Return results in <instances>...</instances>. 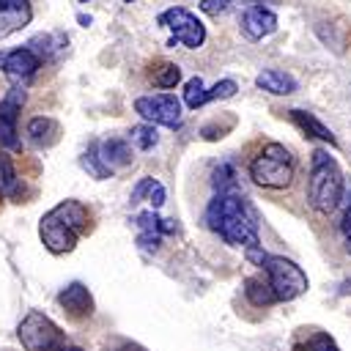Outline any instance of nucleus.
<instances>
[{
    "mask_svg": "<svg viewBox=\"0 0 351 351\" xmlns=\"http://www.w3.org/2000/svg\"><path fill=\"white\" fill-rule=\"evenodd\" d=\"M337 293H340V296H348V293H351V280H343V282H340V291H337Z\"/></svg>",
    "mask_w": 351,
    "mask_h": 351,
    "instance_id": "2f4dec72",
    "label": "nucleus"
},
{
    "mask_svg": "<svg viewBox=\"0 0 351 351\" xmlns=\"http://www.w3.org/2000/svg\"><path fill=\"white\" fill-rule=\"evenodd\" d=\"M208 230H214L219 239H225L233 247H261V236H258V219L252 206L247 203L244 195L233 192H214V197L206 206L203 214Z\"/></svg>",
    "mask_w": 351,
    "mask_h": 351,
    "instance_id": "f257e3e1",
    "label": "nucleus"
},
{
    "mask_svg": "<svg viewBox=\"0 0 351 351\" xmlns=\"http://www.w3.org/2000/svg\"><path fill=\"white\" fill-rule=\"evenodd\" d=\"M288 118H291V123L299 129V132H304L307 137H313V140H321V143H326V145H337V137H335V132L321 121V118H315L313 112H307V110H299V107H293V110H288Z\"/></svg>",
    "mask_w": 351,
    "mask_h": 351,
    "instance_id": "2eb2a0df",
    "label": "nucleus"
},
{
    "mask_svg": "<svg viewBox=\"0 0 351 351\" xmlns=\"http://www.w3.org/2000/svg\"><path fill=\"white\" fill-rule=\"evenodd\" d=\"M25 132H27V137H30L36 145H52V143L58 140V134H60V126H58V121L49 118V115H36V118L27 121Z\"/></svg>",
    "mask_w": 351,
    "mask_h": 351,
    "instance_id": "a211bd4d",
    "label": "nucleus"
},
{
    "mask_svg": "<svg viewBox=\"0 0 351 351\" xmlns=\"http://www.w3.org/2000/svg\"><path fill=\"white\" fill-rule=\"evenodd\" d=\"M137 244H140L145 252H156L159 244H162V236H159V233H140V236H137Z\"/></svg>",
    "mask_w": 351,
    "mask_h": 351,
    "instance_id": "c756f323",
    "label": "nucleus"
},
{
    "mask_svg": "<svg viewBox=\"0 0 351 351\" xmlns=\"http://www.w3.org/2000/svg\"><path fill=\"white\" fill-rule=\"evenodd\" d=\"M77 19H80V22H82V25H85V27H88V25H90V16H85V14H80V16H77Z\"/></svg>",
    "mask_w": 351,
    "mask_h": 351,
    "instance_id": "473e14b6",
    "label": "nucleus"
},
{
    "mask_svg": "<svg viewBox=\"0 0 351 351\" xmlns=\"http://www.w3.org/2000/svg\"><path fill=\"white\" fill-rule=\"evenodd\" d=\"M236 90H239L236 80L225 77V80H219L214 88H208V101H217V99H230V96H236Z\"/></svg>",
    "mask_w": 351,
    "mask_h": 351,
    "instance_id": "bb28decb",
    "label": "nucleus"
},
{
    "mask_svg": "<svg viewBox=\"0 0 351 351\" xmlns=\"http://www.w3.org/2000/svg\"><path fill=\"white\" fill-rule=\"evenodd\" d=\"M340 230L351 247V192H348V203H346V211H343V219H340Z\"/></svg>",
    "mask_w": 351,
    "mask_h": 351,
    "instance_id": "7c9ffc66",
    "label": "nucleus"
},
{
    "mask_svg": "<svg viewBox=\"0 0 351 351\" xmlns=\"http://www.w3.org/2000/svg\"><path fill=\"white\" fill-rule=\"evenodd\" d=\"M241 3H250V5H258L261 0H241Z\"/></svg>",
    "mask_w": 351,
    "mask_h": 351,
    "instance_id": "72a5a7b5",
    "label": "nucleus"
},
{
    "mask_svg": "<svg viewBox=\"0 0 351 351\" xmlns=\"http://www.w3.org/2000/svg\"><path fill=\"white\" fill-rule=\"evenodd\" d=\"M0 192L5 197H16L19 195V176H16V167L11 162V156L0 148Z\"/></svg>",
    "mask_w": 351,
    "mask_h": 351,
    "instance_id": "412c9836",
    "label": "nucleus"
},
{
    "mask_svg": "<svg viewBox=\"0 0 351 351\" xmlns=\"http://www.w3.org/2000/svg\"><path fill=\"white\" fill-rule=\"evenodd\" d=\"M16 337H19L25 351H66L69 348L63 329L49 315H44L41 310H30L19 321Z\"/></svg>",
    "mask_w": 351,
    "mask_h": 351,
    "instance_id": "39448f33",
    "label": "nucleus"
},
{
    "mask_svg": "<svg viewBox=\"0 0 351 351\" xmlns=\"http://www.w3.org/2000/svg\"><path fill=\"white\" fill-rule=\"evenodd\" d=\"M156 22H159V27L170 30V36H173L170 44L173 47L181 44L186 49H200L206 44V25L189 8H184V5H173V8L162 11L156 16Z\"/></svg>",
    "mask_w": 351,
    "mask_h": 351,
    "instance_id": "0eeeda50",
    "label": "nucleus"
},
{
    "mask_svg": "<svg viewBox=\"0 0 351 351\" xmlns=\"http://www.w3.org/2000/svg\"><path fill=\"white\" fill-rule=\"evenodd\" d=\"M261 269H263L277 302H291V299L302 296L310 288V280H307L304 269L299 263H293L291 258H285V255H266Z\"/></svg>",
    "mask_w": 351,
    "mask_h": 351,
    "instance_id": "423d86ee",
    "label": "nucleus"
},
{
    "mask_svg": "<svg viewBox=\"0 0 351 351\" xmlns=\"http://www.w3.org/2000/svg\"><path fill=\"white\" fill-rule=\"evenodd\" d=\"M291 351H340V346H337V340H335L329 332L313 329V332H307L304 337H299V340L291 346Z\"/></svg>",
    "mask_w": 351,
    "mask_h": 351,
    "instance_id": "aec40b11",
    "label": "nucleus"
},
{
    "mask_svg": "<svg viewBox=\"0 0 351 351\" xmlns=\"http://www.w3.org/2000/svg\"><path fill=\"white\" fill-rule=\"evenodd\" d=\"M343 200V170L340 162L326 151L315 148L307 173V203L318 214H332Z\"/></svg>",
    "mask_w": 351,
    "mask_h": 351,
    "instance_id": "7ed1b4c3",
    "label": "nucleus"
},
{
    "mask_svg": "<svg viewBox=\"0 0 351 351\" xmlns=\"http://www.w3.org/2000/svg\"><path fill=\"white\" fill-rule=\"evenodd\" d=\"M255 88H261V90H266L271 96H291L299 88V82H296L293 74H288L282 69H263L255 77Z\"/></svg>",
    "mask_w": 351,
    "mask_h": 351,
    "instance_id": "dca6fc26",
    "label": "nucleus"
},
{
    "mask_svg": "<svg viewBox=\"0 0 351 351\" xmlns=\"http://www.w3.org/2000/svg\"><path fill=\"white\" fill-rule=\"evenodd\" d=\"M140 200H148L154 211L162 208V206H165V186H162V181H156V178H151V176H143V178L134 184L132 195H129V203H132V206H137Z\"/></svg>",
    "mask_w": 351,
    "mask_h": 351,
    "instance_id": "f3484780",
    "label": "nucleus"
},
{
    "mask_svg": "<svg viewBox=\"0 0 351 351\" xmlns=\"http://www.w3.org/2000/svg\"><path fill=\"white\" fill-rule=\"evenodd\" d=\"M239 30L247 41H261L277 30V14L266 5H247L239 16Z\"/></svg>",
    "mask_w": 351,
    "mask_h": 351,
    "instance_id": "9b49d317",
    "label": "nucleus"
},
{
    "mask_svg": "<svg viewBox=\"0 0 351 351\" xmlns=\"http://www.w3.org/2000/svg\"><path fill=\"white\" fill-rule=\"evenodd\" d=\"M88 228L90 208L77 197H66L38 219V239L52 255H66L77 247L80 236L88 233Z\"/></svg>",
    "mask_w": 351,
    "mask_h": 351,
    "instance_id": "f03ea898",
    "label": "nucleus"
},
{
    "mask_svg": "<svg viewBox=\"0 0 351 351\" xmlns=\"http://www.w3.org/2000/svg\"><path fill=\"white\" fill-rule=\"evenodd\" d=\"M134 112L143 118V123L178 129L184 118V104L176 93H148L134 99Z\"/></svg>",
    "mask_w": 351,
    "mask_h": 351,
    "instance_id": "6e6552de",
    "label": "nucleus"
},
{
    "mask_svg": "<svg viewBox=\"0 0 351 351\" xmlns=\"http://www.w3.org/2000/svg\"><path fill=\"white\" fill-rule=\"evenodd\" d=\"M244 296H247V302L255 304V307H269V304L277 302V299H274V291H271V285H269L266 277H247V280H244Z\"/></svg>",
    "mask_w": 351,
    "mask_h": 351,
    "instance_id": "6ab92c4d",
    "label": "nucleus"
},
{
    "mask_svg": "<svg viewBox=\"0 0 351 351\" xmlns=\"http://www.w3.org/2000/svg\"><path fill=\"white\" fill-rule=\"evenodd\" d=\"M80 3H90V0H80Z\"/></svg>",
    "mask_w": 351,
    "mask_h": 351,
    "instance_id": "c9c22d12",
    "label": "nucleus"
},
{
    "mask_svg": "<svg viewBox=\"0 0 351 351\" xmlns=\"http://www.w3.org/2000/svg\"><path fill=\"white\" fill-rule=\"evenodd\" d=\"M41 55L33 47H16L0 55V71L8 77V82H14V88H22L38 69H41Z\"/></svg>",
    "mask_w": 351,
    "mask_h": 351,
    "instance_id": "1a4fd4ad",
    "label": "nucleus"
},
{
    "mask_svg": "<svg viewBox=\"0 0 351 351\" xmlns=\"http://www.w3.org/2000/svg\"><path fill=\"white\" fill-rule=\"evenodd\" d=\"M0 197H3V192H0Z\"/></svg>",
    "mask_w": 351,
    "mask_h": 351,
    "instance_id": "e433bc0d",
    "label": "nucleus"
},
{
    "mask_svg": "<svg viewBox=\"0 0 351 351\" xmlns=\"http://www.w3.org/2000/svg\"><path fill=\"white\" fill-rule=\"evenodd\" d=\"M126 140L134 143L140 151H151V148L159 143V134H156V126H151V123H137V126L129 129V137H126Z\"/></svg>",
    "mask_w": 351,
    "mask_h": 351,
    "instance_id": "b1692460",
    "label": "nucleus"
},
{
    "mask_svg": "<svg viewBox=\"0 0 351 351\" xmlns=\"http://www.w3.org/2000/svg\"><path fill=\"white\" fill-rule=\"evenodd\" d=\"M25 88H11L0 101V148H19L16 118L25 107Z\"/></svg>",
    "mask_w": 351,
    "mask_h": 351,
    "instance_id": "9d476101",
    "label": "nucleus"
},
{
    "mask_svg": "<svg viewBox=\"0 0 351 351\" xmlns=\"http://www.w3.org/2000/svg\"><path fill=\"white\" fill-rule=\"evenodd\" d=\"M233 178H236V170L228 162H222L219 167H214L211 181H214V189L217 192H233Z\"/></svg>",
    "mask_w": 351,
    "mask_h": 351,
    "instance_id": "a878e982",
    "label": "nucleus"
},
{
    "mask_svg": "<svg viewBox=\"0 0 351 351\" xmlns=\"http://www.w3.org/2000/svg\"><path fill=\"white\" fill-rule=\"evenodd\" d=\"M137 225H140V233H159L162 236V219L159 214L151 208V211H140L137 214Z\"/></svg>",
    "mask_w": 351,
    "mask_h": 351,
    "instance_id": "cd10ccee",
    "label": "nucleus"
},
{
    "mask_svg": "<svg viewBox=\"0 0 351 351\" xmlns=\"http://www.w3.org/2000/svg\"><path fill=\"white\" fill-rule=\"evenodd\" d=\"M33 19L30 0H0V38L27 27Z\"/></svg>",
    "mask_w": 351,
    "mask_h": 351,
    "instance_id": "4468645a",
    "label": "nucleus"
},
{
    "mask_svg": "<svg viewBox=\"0 0 351 351\" xmlns=\"http://www.w3.org/2000/svg\"><path fill=\"white\" fill-rule=\"evenodd\" d=\"M151 82L156 88H162V90H170V88H176L181 82V69L176 63H159L151 71Z\"/></svg>",
    "mask_w": 351,
    "mask_h": 351,
    "instance_id": "5701e85b",
    "label": "nucleus"
},
{
    "mask_svg": "<svg viewBox=\"0 0 351 351\" xmlns=\"http://www.w3.org/2000/svg\"><path fill=\"white\" fill-rule=\"evenodd\" d=\"M184 104L189 110H200L203 104H208V88H206L203 77H189L184 82Z\"/></svg>",
    "mask_w": 351,
    "mask_h": 351,
    "instance_id": "4be33fe9",
    "label": "nucleus"
},
{
    "mask_svg": "<svg viewBox=\"0 0 351 351\" xmlns=\"http://www.w3.org/2000/svg\"><path fill=\"white\" fill-rule=\"evenodd\" d=\"M96 151H99V159H101V165H104V170L110 176L118 173V170H123V167H129L134 162L132 143L126 137H107V140H101L96 145Z\"/></svg>",
    "mask_w": 351,
    "mask_h": 351,
    "instance_id": "ddd939ff",
    "label": "nucleus"
},
{
    "mask_svg": "<svg viewBox=\"0 0 351 351\" xmlns=\"http://www.w3.org/2000/svg\"><path fill=\"white\" fill-rule=\"evenodd\" d=\"M58 304H60L63 313H69L71 318H88V315H93V307H96V304H93V296H90V291H88V285L80 282V280H74V282H69V285L60 288Z\"/></svg>",
    "mask_w": 351,
    "mask_h": 351,
    "instance_id": "f8f14e48",
    "label": "nucleus"
},
{
    "mask_svg": "<svg viewBox=\"0 0 351 351\" xmlns=\"http://www.w3.org/2000/svg\"><path fill=\"white\" fill-rule=\"evenodd\" d=\"M250 178L263 189H288L293 181V154L282 143H266L250 159Z\"/></svg>",
    "mask_w": 351,
    "mask_h": 351,
    "instance_id": "20e7f679",
    "label": "nucleus"
},
{
    "mask_svg": "<svg viewBox=\"0 0 351 351\" xmlns=\"http://www.w3.org/2000/svg\"><path fill=\"white\" fill-rule=\"evenodd\" d=\"M66 351H82V348H77V346H69V348H66Z\"/></svg>",
    "mask_w": 351,
    "mask_h": 351,
    "instance_id": "f704fd0d",
    "label": "nucleus"
},
{
    "mask_svg": "<svg viewBox=\"0 0 351 351\" xmlns=\"http://www.w3.org/2000/svg\"><path fill=\"white\" fill-rule=\"evenodd\" d=\"M230 0H200V11L208 14V16H222L230 11Z\"/></svg>",
    "mask_w": 351,
    "mask_h": 351,
    "instance_id": "c85d7f7f",
    "label": "nucleus"
},
{
    "mask_svg": "<svg viewBox=\"0 0 351 351\" xmlns=\"http://www.w3.org/2000/svg\"><path fill=\"white\" fill-rule=\"evenodd\" d=\"M96 140L88 145V151H82V156H80V165H82V170L88 173V176H93V178H99V181H104V178H110V173L104 170V165H101V159H99V151H96Z\"/></svg>",
    "mask_w": 351,
    "mask_h": 351,
    "instance_id": "393cba45",
    "label": "nucleus"
}]
</instances>
